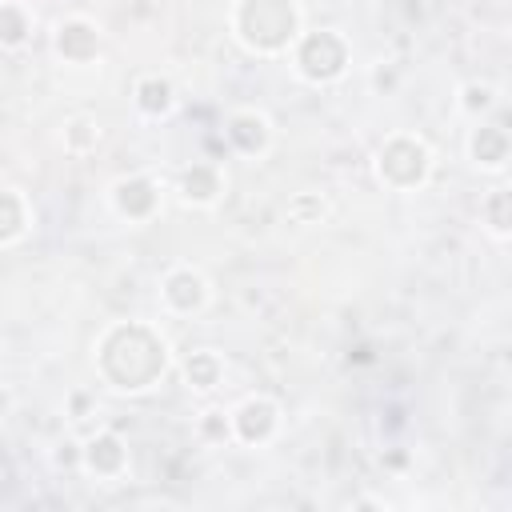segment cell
Masks as SVG:
<instances>
[{
  "label": "cell",
  "instance_id": "cell-20",
  "mask_svg": "<svg viewBox=\"0 0 512 512\" xmlns=\"http://www.w3.org/2000/svg\"><path fill=\"white\" fill-rule=\"evenodd\" d=\"M324 212H328V204H324L316 192H300V196H292V200H288V220H292V224H300V228L320 224V220H324Z\"/></svg>",
  "mask_w": 512,
  "mask_h": 512
},
{
  "label": "cell",
  "instance_id": "cell-9",
  "mask_svg": "<svg viewBox=\"0 0 512 512\" xmlns=\"http://www.w3.org/2000/svg\"><path fill=\"white\" fill-rule=\"evenodd\" d=\"M52 48H56V56H64L68 64H88V60H96V52H100V28H96L92 20H84V16H68V20L56 24Z\"/></svg>",
  "mask_w": 512,
  "mask_h": 512
},
{
  "label": "cell",
  "instance_id": "cell-3",
  "mask_svg": "<svg viewBox=\"0 0 512 512\" xmlns=\"http://www.w3.org/2000/svg\"><path fill=\"white\" fill-rule=\"evenodd\" d=\"M288 52H292V68L308 84H336L348 72V64H352V44L336 28L300 32Z\"/></svg>",
  "mask_w": 512,
  "mask_h": 512
},
{
  "label": "cell",
  "instance_id": "cell-15",
  "mask_svg": "<svg viewBox=\"0 0 512 512\" xmlns=\"http://www.w3.org/2000/svg\"><path fill=\"white\" fill-rule=\"evenodd\" d=\"M220 380H224V360L212 348H200L184 360V384L192 392H212V388H220Z\"/></svg>",
  "mask_w": 512,
  "mask_h": 512
},
{
  "label": "cell",
  "instance_id": "cell-21",
  "mask_svg": "<svg viewBox=\"0 0 512 512\" xmlns=\"http://www.w3.org/2000/svg\"><path fill=\"white\" fill-rule=\"evenodd\" d=\"M200 436L204 440H212V444H224V440H232V420H228V412H204L200 416Z\"/></svg>",
  "mask_w": 512,
  "mask_h": 512
},
{
  "label": "cell",
  "instance_id": "cell-18",
  "mask_svg": "<svg viewBox=\"0 0 512 512\" xmlns=\"http://www.w3.org/2000/svg\"><path fill=\"white\" fill-rule=\"evenodd\" d=\"M480 216H484L488 232H492L496 240H504V236L512 232V200H508V192H504V188H492L488 200L480 204Z\"/></svg>",
  "mask_w": 512,
  "mask_h": 512
},
{
  "label": "cell",
  "instance_id": "cell-10",
  "mask_svg": "<svg viewBox=\"0 0 512 512\" xmlns=\"http://www.w3.org/2000/svg\"><path fill=\"white\" fill-rule=\"evenodd\" d=\"M176 192L192 208H212L224 196V172H220V164H208V160L188 164L180 172V180H176Z\"/></svg>",
  "mask_w": 512,
  "mask_h": 512
},
{
  "label": "cell",
  "instance_id": "cell-8",
  "mask_svg": "<svg viewBox=\"0 0 512 512\" xmlns=\"http://www.w3.org/2000/svg\"><path fill=\"white\" fill-rule=\"evenodd\" d=\"M80 468H88L92 476L100 480H116L124 476L128 468V444L116 436V432H92L84 444H80Z\"/></svg>",
  "mask_w": 512,
  "mask_h": 512
},
{
  "label": "cell",
  "instance_id": "cell-22",
  "mask_svg": "<svg viewBox=\"0 0 512 512\" xmlns=\"http://www.w3.org/2000/svg\"><path fill=\"white\" fill-rule=\"evenodd\" d=\"M52 464L56 468H76L80 464V444L76 440H60L56 452H52Z\"/></svg>",
  "mask_w": 512,
  "mask_h": 512
},
{
  "label": "cell",
  "instance_id": "cell-13",
  "mask_svg": "<svg viewBox=\"0 0 512 512\" xmlns=\"http://www.w3.org/2000/svg\"><path fill=\"white\" fill-rule=\"evenodd\" d=\"M468 156L476 168H488V172H500L508 164V132L500 124H480L472 128L468 136Z\"/></svg>",
  "mask_w": 512,
  "mask_h": 512
},
{
  "label": "cell",
  "instance_id": "cell-5",
  "mask_svg": "<svg viewBox=\"0 0 512 512\" xmlns=\"http://www.w3.org/2000/svg\"><path fill=\"white\" fill-rule=\"evenodd\" d=\"M208 296H212L208 280L196 268H188V264L168 268L164 280H160V300H164V308L172 316H196V312H204L208 308Z\"/></svg>",
  "mask_w": 512,
  "mask_h": 512
},
{
  "label": "cell",
  "instance_id": "cell-12",
  "mask_svg": "<svg viewBox=\"0 0 512 512\" xmlns=\"http://www.w3.org/2000/svg\"><path fill=\"white\" fill-rule=\"evenodd\" d=\"M132 100H136V112H140V116L160 120V116H168V112L176 108V88H172V80H168V76L148 72V76H140V80H136Z\"/></svg>",
  "mask_w": 512,
  "mask_h": 512
},
{
  "label": "cell",
  "instance_id": "cell-1",
  "mask_svg": "<svg viewBox=\"0 0 512 512\" xmlns=\"http://www.w3.org/2000/svg\"><path fill=\"white\" fill-rule=\"evenodd\" d=\"M168 340L148 320L108 324L96 340V372L116 392H148L168 372Z\"/></svg>",
  "mask_w": 512,
  "mask_h": 512
},
{
  "label": "cell",
  "instance_id": "cell-2",
  "mask_svg": "<svg viewBox=\"0 0 512 512\" xmlns=\"http://www.w3.org/2000/svg\"><path fill=\"white\" fill-rule=\"evenodd\" d=\"M228 24L232 36L256 56H284L304 32L296 0H236Z\"/></svg>",
  "mask_w": 512,
  "mask_h": 512
},
{
  "label": "cell",
  "instance_id": "cell-4",
  "mask_svg": "<svg viewBox=\"0 0 512 512\" xmlns=\"http://www.w3.org/2000/svg\"><path fill=\"white\" fill-rule=\"evenodd\" d=\"M376 176L392 192H412L432 176V148L420 136L396 132L376 148Z\"/></svg>",
  "mask_w": 512,
  "mask_h": 512
},
{
  "label": "cell",
  "instance_id": "cell-11",
  "mask_svg": "<svg viewBox=\"0 0 512 512\" xmlns=\"http://www.w3.org/2000/svg\"><path fill=\"white\" fill-rule=\"evenodd\" d=\"M228 144L244 156H264L268 144H272V128H268V116L256 112V108H244V112H232L228 116Z\"/></svg>",
  "mask_w": 512,
  "mask_h": 512
},
{
  "label": "cell",
  "instance_id": "cell-14",
  "mask_svg": "<svg viewBox=\"0 0 512 512\" xmlns=\"http://www.w3.org/2000/svg\"><path fill=\"white\" fill-rule=\"evenodd\" d=\"M32 224V208L16 188H0V244H16Z\"/></svg>",
  "mask_w": 512,
  "mask_h": 512
},
{
  "label": "cell",
  "instance_id": "cell-19",
  "mask_svg": "<svg viewBox=\"0 0 512 512\" xmlns=\"http://www.w3.org/2000/svg\"><path fill=\"white\" fill-rule=\"evenodd\" d=\"M492 108H496V88H492L488 80H468V84L460 88V112H464V116L480 120V116L492 112Z\"/></svg>",
  "mask_w": 512,
  "mask_h": 512
},
{
  "label": "cell",
  "instance_id": "cell-16",
  "mask_svg": "<svg viewBox=\"0 0 512 512\" xmlns=\"http://www.w3.org/2000/svg\"><path fill=\"white\" fill-rule=\"evenodd\" d=\"M32 36V16L24 4L4 0L0 4V48H24Z\"/></svg>",
  "mask_w": 512,
  "mask_h": 512
},
{
  "label": "cell",
  "instance_id": "cell-6",
  "mask_svg": "<svg viewBox=\"0 0 512 512\" xmlns=\"http://www.w3.org/2000/svg\"><path fill=\"white\" fill-rule=\"evenodd\" d=\"M228 420H232V440H240V444H248V448H260V444H268V440L276 436V428H280V408H276V400H268V396H248V400H240V404L228 412Z\"/></svg>",
  "mask_w": 512,
  "mask_h": 512
},
{
  "label": "cell",
  "instance_id": "cell-17",
  "mask_svg": "<svg viewBox=\"0 0 512 512\" xmlns=\"http://www.w3.org/2000/svg\"><path fill=\"white\" fill-rule=\"evenodd\" d=\"M100 140H104V128H100L92 116H72V120L64 124V148H68L72 156L96 152V148H100Z\"/></svg>",
  "mask_w": 512,
  "mask_h": 512
},
{
  "label": "cell",
  "instance_id": "cell-7",
  "mask_svg": "<svg viewBox=\"0 0 512 512\" xmlns=\"http://www.w3.org/2000/svg\"><path fill=\"white\" fill-rule=\"evenodd\" d=\"M112 208H116L120 220H132V224L152 220L156 208H160V188H156V180L144 176V172L120 176V180L112 184Z\"/></svg>",
  "mask_w": 512,
  "mask_h": 512
}]
</instances>
